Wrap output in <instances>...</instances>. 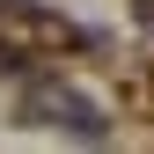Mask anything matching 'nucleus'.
Here are the masks:
<instances>
[{
	"mask_svg": "<svg viewBox=\"0 0 154 154\" xmlns=\"http://www.w3.org/2000/svg\"><path fill=\"white\" fill-rule=\"evenodd\" d=\"M37 95H44V110H51V125H66L73 140H110V125H103V110L88 103V95H73V88H59V81H37Z\"/></svg>",
	"mask_w": 154,
	"mask_h": 154,
	"instance_id": "nucleus-1",
	"label": "nucleus"
}]
</instances>
